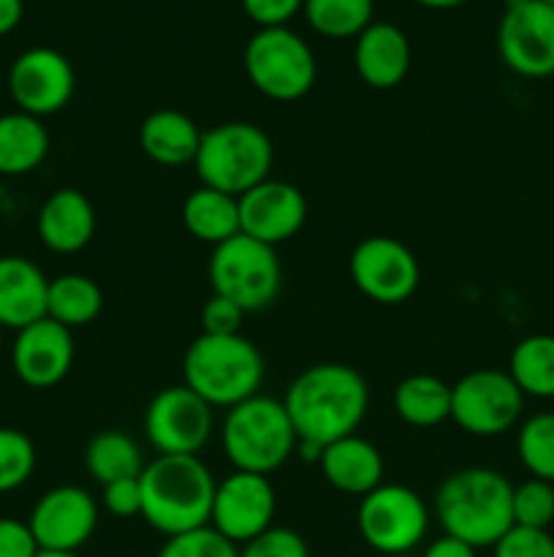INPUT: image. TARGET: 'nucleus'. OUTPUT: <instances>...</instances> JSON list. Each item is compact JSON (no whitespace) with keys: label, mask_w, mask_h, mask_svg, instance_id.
Wrapping results in <instances>:
<instances>
[{"label":"nucleus","mask_w":554,"mask_h":557,"mask_svg":"<svg viewBox=\"0 0 554 557\" xmlns=\"http://www.w3.org/2000/svg\"><path fill=\"white\" fill-rule=\"evenodd\" d=\"M318 468L337 493L353 495V498H364L375 487H380L386 473L383 455L378 451V446L358 433L324 446Z\"/></svg>","instance_id":"nucleus-22"},{"label":"nucleus","mask_w":554,"mask_h":557,"mask_svg":"<svg viewBox=\"0 0 554 557\" xmlns=\"http://www.w3.org/2000/svg\"><path fill=\"white\" fill-rule=\"evenodd\" d=\"M413 3L424 5V9H435V11H449V9H459V5H465L467 0H413Z\"/></svg>","instance_id":"nucleus-43"},{"label":"nucleus","mask_w":554,"mask_h":557,"mask_svg":"<svg viewBox=\"0 0 554 557\" xmlns=\"http://www.w3.org/2000/svg\"><path fill=\"white\" fill-rule=\"evenodd\" d=\"M554 522V484L543 479H527L514 487V525L549 531Z\"/></svg>","instance_id":"nucleus-33"},{"label":"nucleus","mask_w":554,"mask_h":557,"mask_svg":"<svg viewBox=\"0 0 554 557\" xmlns=\"http://www.w3.org/2000/svg\"><path fill=\"white\" fill-rule=\"evenodd\" d=\"M76 90L71 60L52 47L25 49L11 63L9 92L16 109L33 117H49L68 107Z\"/></svg>","instance_id":"nucleus-15"},{"label":"nucleus","mask_w":554,"mask_h":557,"mask_svg":"<svg viewBox=\"0 0 554 557\" xmlns=\"http://www.w3.org/2000/svg\"><path fill=\"white\" fill-rule=\"evenodd\" d=\"M141 520L166 539L210 525L215 476L199 455H158L139 476Z\"/></svg>","instance_id":"nucleus-3"},{"label":"nucleus","mask_w":554,"mask_h":557,"mask_svg":"<svg viewBox=\"0 0 554 557\" xmlns=\"http://www.w3.org/2000/svg\"><path fill=\"white\" fill-rule=\"evenodd\" d=\"M242 65L250 85L277 103L299 101L318 79L313 49L291 27L255 30L244 44Z\"/></svg>","instance_id":"nucleus-7"},{"label":"nucleus","mask_w":554,"mask_h":557,"mask_svg":"<svg viewBox=\"0 0 554 557\" xmlns=\"http://www.w3.org/2000/svg\"><path fill=\"white\" fill-rule=\"evenodd\" d=\"M358 536L378 555H407L427 539V500L405 484L383 482L358 498Z\"/></svg>","instance_id":"nucleus-9"},{"label":"nucleus","mask_w":554,"mask_h":557,"mask_svg":"<svg viewBox=\"0 0 554 557\" xmlns=\"http://www.w3.org/2000/svg\"><path fill=\"white\" fill-rule=\"evenodd\" d=\"M206 272H210L212 294L231 299L244 313L266 310L280 297L282 267L277 248L244 234L212 248Z\"/></svg>","instance_id":"nucleus-8"},{"label":"nucleus","mask_w":554,"mask_h":557,"mask_svg":"<svg viewBox=\"0 0 554 557\" xmlns=\"http://www.w3.org/2000/svg\"><path fill=\"white\" fill-rule=\"evenodd\" d=\"M543 3H549V5H554V0H543Z\"/></svg>","instance_id":"nucleus-46"},{"label":"nucleus","mask_w":554,"mask_h":557,"mask_svg":"<svg viewBox=\"0 0 554 557\" xmlns=\"http://www.w3.org/2000/svg\"><path fill=\"white\" fill-rule=\"evenodd\" d=\"M297 430L282 400L255 395L228 408L221 428V446L234 471L272 476L297 455Z\"/></svg>","instance_id":"nucleus-5"},{"label":"nucleus","mask_w":554,"mask_h":557,"mask_svg":"<svg viewBox=\"0 0 554 557\" xmlns=\"http://www.w3.org/2000/svg\"><path fill=\"white\" fill-rule=\"evenodd\" d=\"M49 277L25 256H0V330H25L47 319Z\"/></svg>","instance_id":"nucleus-21"},{"label":"nucleus","mask_w":554,"mask_h":557,"mask_svg":"<svg viewBox=\"0 0 554 557\" xmlns=\"http://www.w3.org/2000/svg\"><path fill=\"white\" fill-rule=\"evenodd\" d=\"M389 557H413V553H407V555H389Z\"/></svg>","instance_id":"nucleus-45"},{"label":"nucleus","mask_w":554,"mask_h":557,"mask_svg":"<svg viewBox=\"0 0 554 557\" xmlns=\"http://www.w3.org/2000/svg\"><path fill=\"white\" fill-rule=\"evenodd\" d=\"M304 20L318 36L331 41H356L375 22L373 0H304Z\"/></svg>","instance_id":"nucleus-30"},{"label":"nucleus","mask_w":554,"mask_h":557,"mask_svg":"<svg viewBox=\"0 0 554 557\" xmlns=\"http://www.w3.org/2000/svg\"><path fill=\"white\" fill-rule=\"evenodd\" d=\"M282 406L299 441L329 446L362 428L369 411V386L351 364L318 362L288 384Z\"/></svg>","instance_id":"nucleus-1"},{"label":"nucleus","mask_w":554,"mask_h":557,"mask_svg":"<svg viewBox=\"0 0 554 557\" xmlns=\"http://www.w3.org/2000/svg\"><path fill=\"white\" fill-rule=\"evenodd\" d=\"M103 310V292L92 277L79 272H65L49 281L47 319L58 321L65 330H79L92 324Z\"/></svg>","instance_id":"nucleus-27"},{"label":"nucleus","mask_w":554,"mask_h":557,"mask_svg":"<svg viewBox=\"0 0 554 557\" xmlns=\"http://www.w3.org/2000/svg\"><path fill=\"white\" fill-rule=\"evenodd\" d=\"M492 549L494 557H554V536L549 531L514 525Z\"/></svg>","instance_id":"nucleus-36"},{"label":"nucleus","mask_w":554,"mask_h":557,"mask_svg":"<svg viewBox=\"0 0 554 557\" xmlns=\"http://www.w3.org/2000/svg\"><path fill=\"white\" fill-rule=\"evenodd\" d=\"M394 413L418 430L438 428L451 419V384L429 373H413L394 389Z\"/></svg>","instance_id":"nucleus-26"},{"label":"nucleus","mask_w":554,"mask_h":557,"mask_svg":"<svg viewBox=\"0 0 554 557\" xmlns=\"http://www.w3.org/2000/svg\"><path fill=\"white\" fill-rule=\"evenodd\" d=\"M239 557H310V547L297 531L282 525H272L253 542L239 547Z\"/></svg>","instance_id":"nucleus-35"},{"label":"nucleus","mask_w":554,"mask_h":557,"mask_svg":"<svg viewBox=\"0 0 554 557\" xmlns=\"http://www.w3.org/2000/svg\"><path fill=\"white\" fill-rule=\"evenodd\" d=\"M411 41L394 22H373L353 44V69L373 90H394L411 71Z\"/></svg>","instance_id":"nucleus-19"},{"label":"nucleus","mask_w":554,"mask_h":557,"mask_svg":"<svg viewBox=\"0 0 554 557\" xmlns=\"http://www.w3.org/2000/svg\"><path fill=\"white\" fill-rule=\"evenodd\" d=\"M179 218H182V226L188 228L190 237L212 245V248H217V245H223L226 239L239 234L237 196L206 188V185H199L196 190H190L188 199L182 201Z\"/></svg>","instance_id":"nucleus-24"},{"label":"nucleus","mask_w":554,"mask_h":557,"mask_svg":"<svg viewBox=\"0 0 554 557\" xmlns=\"http://www.w3.org/2000/svg\"><path fill=\"white\" fill-rule=\"evenodd\" d=\"M239 234L277 245L297 237L307 223V199L286 180H264L239 196Z\"/></svg>","instance_id":"nucleus-17"},{"label":"nucleus","mask_w":554,"mask_h":557,"mask_svg":"<svg viewBox=\"0 0 554 557\" xmlns=\"http://www.w3.org/2000/svg\"><path fill=\"white\" fill-rule=\"evenodd\" d=\"M74 332L52 319H41L16 332L11 348L16 379L30 389H52L65 381L74 368Z\"/></svg>","instance_id":"nucleus-18"},{"label":"nucleus","mask_w":554,"mask_h":557,"mask_svg":"<svg viewBox=\"0 0 554 557\" xmlns=\"http://www.w3.org/2000/svg\"><path fill=\"white\" fill-rule=\"evenodd\" d=\"M516 455L532 479L554 484V411H538L519 424Z\"/></svg>","instance_id":"nucleus-31"},{"label":"nucleus","mask_w":554,"mask_h":557,"mask_svg":"<svg viewBox=\"0 0 554 557\" xmlns=\"http://www.w3.org/2000/svg\"><path fill=\"white\" fill-rule=\"evenodd\" d=\"M215 430V408L190 386H166L144 411V433L158 455H199Z\"/></svg>","instance_id":"nucleus-12"},{"label":"nucleus","mask_w":554,"mask_h":557,"mask_svg":"<svg viewBox=\"0 0 554 557\" xmlns=\"http://www.w3.org/2000/svg\"><path fill=\"white\" fill-rule=\"evenodd\" d=\"M351 281L358 292L378 305H402L416 294L421 267L416 253L396 237L362 239L351 253Z\"/></svg>","instance_id":"nucleus-13"},{"label":"nucleus","mask_w":554,"mask_h":557,"mask_svg":"<svg viewBox=\"0 0 554 557\" xmlns=\"http://www.w3.org/2000/svg\"><path fill=\"white\" fill-rule=\"evenodd\" d=\"M275 163V147L261 125L231 120L201 134L193 169L201 185L242 196L259 183L269 180Z\"/></svg>","instance_id":"nucleus-6"},{"label":"nucleus","mask_w":554,"mask_h":557,"mask_svg":"<svg viewBox=\"0 0 554 557\" xmlns=\"http://www.w3.org/2000/svg\"><path fill=\"white\" fill-rule=\"evenodd\" d=\"M244 315L248 313L231 299L212 294L201 308V335H239Z\"/></svg>","instance_id":"nucleus-37"},{"label":"nucleus","mask_w":554,"mask_h":557,"mask_svg":"<svg viewBox=\"0 0 554 557\" xmlns=\"http://www.w3.org/2000/svg\"><path fill=\"white\" fill-rule=\"evenodd\" d=\"M25 14V3L22 0H0V36H9L11 30H16V25L22 22Z\"/></svg>","instance_id":"nucleus-42"},{"label":"nucleus","mask_w":554,"mask_h":557,"mask_svg":"<svg viewBox=\"0 0 554 557\" xmlns=\"http://www.w3.org/2000/svg\"><path fill=\"white\" fill-rule=\"evenodd\" d=\"M36 536L30 525L14 517H0V557H38Z\"/></svg>","instance_id":"nucleus-40"},{"label":"nucleus","mask_w":554,"mask_h":557,"mask_svg":"<svg viewBox=\"0 0 554 557\" xmlns=\"http://www.w3.org/2000/svg\"><path fill=\"white\" fill-rule=\"evenodd\" d=\"M36 471V446L22 430L0 428V495L14 493Z\"/></svg>","instance_id":"nucleus-32"},{"label":"nucleus","mask_w":554,"mask_h":557,"mask_svg":"<svg viewBox=\"0 0 554 557\" xmlns=\"http://www.w3.org/2000/svg\"><path fill=\"white\" fill-rule=\"evenodd\" d=\"M158 557H239V547L212 525H204L166 539Z\"/></svg>","instance_id":"nucleus-34"},{"label":"nucleus","mask_w":554,"mask_h":557,"mask_svg":"<svg viewBox=\"0 0 554 557\" xmlns=\"http://www.w3.org/2000/svg\"><path fill=\"white\" fill-rule=\"evenodd\" d=\"M275 515L277 493L269 476L231 471L217 482L210 525L237 547L269 531L275 525Z\"/></svg>","instance_id":"nucleus-14"},{"label":"nucleus","mask_w":554,"mask_h":557,"mask_svg":"<svg viewBox=\"0 0 554 557\" xmlns=\"http://www.w3.org/2000/svg\"><path fill=\"white\" fill-rule=\"evenodd\" d=\"M144 455L141 446L130 435L119 430H103L90 438L85 449V468L98 484L119 482V479H136L144 471Z\"/></svg>","instance_id":"nucleus-28"},{"label":"nucleus","mask_w":554,"mask_h":557,"mask_svg":"<svg viewBox=\"0 0 554 557\" xmlns=\"http://www.w3.org/2000/svg\"><path fill=\"white\" fill-rule=\"evenodd\" d=\"M49 156V131L43 128L41 117L25 112L0 114V174L5 177H22L30 174L47 161Z\"/></svg>","instance_id":"nucleus-25"},{"label":"nucleus","mask_w":554,"mask_h":557,"mask_svg":"<svg viewBox=\"0 0 554 557\" xmlns=\"http://www.w3.org/2000/svg\"><path fill=\"white\" fill-rule=\"evenodd\" d=\"M498 52L505 69L525 79L554 76V5L543 0H505Z\"/></svg>","instance_id":"nucleus-11"},{"label":"nucleus","mask_w":554,"mask_h":557,"mask_svg":"<svg viewBox=\"0 0 554 557\" xmlns=\"http://www.w3.org/2000/svg\"><path fill=\"white\" fill-rule=\"evenodd\" d=\"M266 364L259 348L239 335H199L182 359V384L212 408H234L261 395Z\"/></svg>","instance_id":"nucleus-4"},{"label":"nucleus","mask_w":554,"mask_h":557,"mask_svg":"<svg viewBox=\"0 0 554 557\" xmlns=\"http://www.w3.org/2000/svg\"><path fill=\"white\" fill-rule=\"evenodd\" d=\"M525 400L508 370H470L451 386V422L473 438H498L519 424Z\"/></svg>","instance_id":"nucleus-10"},{"label":"nucleus","mask_w":554,"mask_h":557,"mask_svg":"<svg viewBox=\"0 0 554 557\" xmlns=\"http://www.w3.org/2000/svg\"><path fill=\"white\" fill-rule=\"evenodd\" d=\"M201 134L190 114L179 109H155L139 125V147L152 163L168 169L188 166L196 161Z\"/></svg>","instance_id":"nucleus-23"},{"label":"nucleus","mask_w":554,"mask_h":557,"mask_svg":"<svg viewBox=\"0 0 554 557\" xmlns=\"http://www.w3.org/2000/svg\"><path fill=\"white\" fill-rule=\"evenodd\" d=\"M435 517L445 536L473 549L494 547L514 528V484L494 468H462L435 493Z\"/></svg>","instance_id":"nucleus-2"},{"label":"nucleus","mask_w":554,"mask_h":557,"mask_svg":"<svg viewBox=\"0 0 554 557\" xmlns=\"http://www.w3.org/2000/svg\"><path fill=\"white\" fill-rule=\"evenodd\" d=\"M36 232L52 253H79L96 237V207L76 188L52 190L38 210Z\"/></svg>","instance_id":"nucleus-20"},{"label":"nucleus","mask_w":554,"mask_h":557,"mask_svg":"<svg viewBox=\"0 0 554 557\" xmlns=\"http://www.w3.org/2000/svg\"><path fill=\"white\" fill-rule=\"evenodd\" d=\"M38 557H79V553H38Z\"/></svg>","instance_id":"nucleus-44"},{"label":"nucleus","mask_w":554,"mask_h":557,"mask_svg":"<svg viewBox=\"0 0 554 557\" xmlns=\"http://www.w3.org/2000/svg\"><path fill=\"white\" fill-rule=\"evenodd\" d=\"M508 375L525 397L554 400V335H527L508 357Z\"/></svg>","instance_id":"nucleus-29"},{"label":"nucleus","mask_w":554,"mask_h":557,"mask_svg":"<svg viewBox=\"0 0 554 557\" xmlns=\"http://www.w3.org/2000/svg\"><path fill=\"white\" fill-rule=\"evenodd\" d=\"M27 525L41 553H79L98 528V500L85 487L60 484L36 500Z\"/></svg>","instance_id":"nucleus-16"},{"label":"nucleus","mask_w":554,"mask_h":557,"mask_svg":"<svg viewBox=\"0 0 554 557\" xmlns=\"http://www.w3.org/2000/svg\"><path fill=\"white\" fill-rule=\"evenodd\" d=\"M304 9V0H242V11L253 25L288 27V22Z\"/></svg>","instance_id":"nucleus-39"},{"label":"nucleus","mask_w":554,"mask_h":557,"mask_svg":"<svg viewBox=\"0 0 554 557\" xmlns=\"http://www.w3.org/2000/svg\"><path fill=\"white\" fill-rule=\"evenodd\" d=\"M421 557H478V549H473L470 544L459 542V539L454 536H445L443 533V536L435 539V542L424 549Z\"/></svg>","instance_id":"nucleus-41"},{"label":"nucleus","mask_w":554,"mask_h":557,"mask_svg":"<svg viewBox=\"0 0 554 557\" xmlns=\"http://www.w3.org/2000/svg\"><path fill=\"white\" fill-rule=\"evenodd\" d=\"M103 509L117 520H130V517H141V484L136 479H119V482L103 484L101 495Z\"/></svg>","instance_id":"nucleus-38"}]
</instances>
